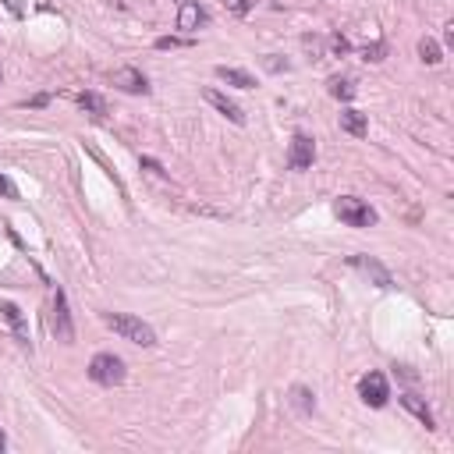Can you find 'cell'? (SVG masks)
Here are the masks:
<instances>
[{
  "instance_id": "52a82bcc",
  "label": "cell",
  "mask_w": 454,
  "mask_h": 454,
  "mask_svg": "<svg viewBox=\"0 0 454 454\" xmlns=\"http://www.w3.org/2000/svg\"><path fill=\"white\" fill-rule=\"evenodd\" d=\"M352 266H359L376 288H394V277H390V270L383 266V263H376L373 256H352Z\"/></svg>"
},
{
  "instance_id": "e0dca14e",
  "label": "cell",
  "mask_w": 454,
  "mask_h": 454,
  "mask_svg": "<svg viewBox=\"0 0 454 454\" xmlns=\"http://www.w3.org/2000/svg\"><path fill=\"white\" fill-rule=\"evenodd\" d=\"M291 401H295V408H298V412H312V408H316V401H312V390H309V387H295V390H291Z\"/></svg>"
},
{
  "instance_id": "8fae6325",
  "label": "cell",
  "mask_w": 454,
  "mask_h": 454,
  "mask_svg": "<svg viewBox=\"0 0 454 454\" xmlns=\"http://www.w3.org/2000/svg\"><path fill=\"white\" fill-rule=\"evenodd\" d=\"M0 316H4V319H8V326L15 330L18 345H25V348H29V326H25V316H22V309H18L15 302H0Z\"/></svg>"
},
{
  "instance_id": "d6986e66",
  "label": "cell",
  "mask_w": 454,
  "mask_h": 454,
  "mask_svg": "<svg viewBox=\"0 0 454 454\" xmlns=\"http://www.w3.org/2000/svg\"><path fill=\"white\" fill-rule=\"evenodd\" d=\"M181 46H192V39H185V36H160L156 39V50H181Z\"/></svg>"
},
{
  "instance_id": "ac0fdd59",
  "label": "cell",
  "mask_w": 454,
  "mask_h": 454,
  "mask_svg": "<svg viewBox=\"0 0 454 454\" xmlns=\"http://www.w3.org/2000/svg\"><path fill=\"white\" fill-rule=\"evenodd\" d=\"M330 96H337V99H352V96H355V85H352L348 78H330Z\"/></svg>"
},
{
  "instance_id": "cb8c5ba5",
  "label": "cell",
  "mask_w": 454,
  "mask_h": 454,
  "mask_svg": "<svg viewBox=\"0 0 454 454\" xmlns=\"http://www.w3.org/2000/svg\"><path fill=\"white\" fill-rule=\"evenodd\" d=\"M330 46H333V53H348V50H352V46H348V39L340 36V32H337V36H330Z\"/></svg>"
},
{
  "instance_id": "30bf717a",
  "label": "cell",
  "mask_w": 454,
  "mask_h": 454,
  "mask_svg": "<svg viewBox=\"0 0 454 454\" xmlns=\"http://www.w3.org/2000/svg\"><path fill=\"white\" fill-rule=\"evenodd\" d=\"M202 96H206V103H213V106H216V110L223 114L227 121H235V125H245V114H242V106H238L235 99H227V96H223V92H216V89H206Z\"/></svg>"
},
{
  "instance_id": "44dd1931",
  "label": "cell",
  "mask_w": 454,
  "mask_h": 454,
  "mask_svg": "<svg viewBox=\"0 0 454 454\" xmlns=\"http://www.w3.org/2000/svg\"><path fill=\"white\" fill-rule=\"evenodd\" d=\"M252 4H256V0H223V8L231 11V15H249Z\"/></svg>"
},
{
  "instance_id": "277c9868",
  "label": "cell",
  "mask_w": 454,
  "mask_h": 454,
  "mask_svg": "<svg viewBox=\"0 0 454 454\" xmlns=\"http://www.w3.org/2000/svg\"><path fill=\"white\" fill-rule=\"evenodd\" d=\"M50 326H53L57 340H64V345H71V340H75V323H71V309H68V295H64V291H53Z\"/></svg>"
},
{
  "instance_id": "4fadbf2b",
  "label": "cell",
  "mask_w": 454,
  "mask_h": 454,
  "mask_svg": "<svg viewBox=\"0 0 454 454\" xmlns=\"http://www.w3.org/2000/svg\"><path fill=\"white\" fill-rule=\"evenodd\" d=\"M401 405H405V408H408V412H412V415H415L426 429H433V412L426 408V401H422L419 394H401Z\"/></svg>"
},
{
  "instance_id": "603a6c76",
  "label": "cell",
  "mask_w": 454,
  "mask_h": 454,
  "mask_svg": "<svg viewBox=\"0 0 454 454\" xmlns=\"http://www.w3.org/2000/svg\"><path fill=\"white\" fill-rule=\"evenodd\" d=\"M383 53H387V46L373 43V46H366V61H383Z\"/></svg>"
},
{
  "instance_id": "9a60e30c",
  "label": "cell",
  "mask_w": 454,
  "mask_h": 454,
  "mask_svg": "<svg viewBox=\"0 0 454 454\" xmlns=\"http://www.w3.org/2000/svg\"><path fill=\"white\" fill-rule=\"evenodd\" d=\"M419 57H422L426 64H440V61H443V50H440V43H436V39L422 36V39H419Z\"/></svg>"
},
{
  "instance_id": "2e32d148",
  "label": "cell",
  "mask_w": 454,
  "mask_h": 454,
  "mask_svg": "<svg viewBox=\"0 0 454 454\" xmlns=\"http://www.w3.org/2000/svg\"><path fill=\"white\" fill-rule=\"evenodd\" d=\"M78 106L89 110L92 118H103V114H106V103H103V96H96V92H78Z\"/></svg>"
},
{
  "instance_id": "6da1fadb",
  "label": "cell",
  "mask_w": 454,
  "mask_h": 454,
  "mask_svg": "<svg viewBox=\"0 0 454 454\" xmlns=\"http://www.w3.org/2000/svg\"><path fill=\"white\" fill-rule=\"evenodd\" d=\"M103 319H106V326H110L114 333L125 337V340H132V345H142V348H153V345H156V330H153L146 319L132 316V312H106Z\"/></svg>"
},
{
  "instance_id": "ffe728a7",
  "label": "cell",
  "mask_w": 454,
  "mask_h": 454,
  "mask_svg": "<svg viewBox=\"0 0 454 454\" xmlns=\"http://www.w3.org/2000/svg\"><path fill=\"white\" fill-rule=\"evenodd\" d=\"M302 46L309 50V61H323V39L319 36H302Z\"/></svg>"
},
{
  "instance_id": "7402d4cb",
  "label": "cell",
  "mask_w": 454,
  "mask_h": 454,
  "mask_svg": "<svg viewBox=\"0 0 454 454\" xmlns=\"http://www.w3.org/2000/svg\"><path fill=\"white\" fill-rule=\"evenodd\" d=\"M0 195H4V199H18L15 181H11V178H4V174H0Z\"/></svg>"
},
{
  "instance_id": "8992f818",
  "label": "cell",
  "mask_w": 454,
  "mask_h": 454,
  "mask_svg": "<svg viewBox=\"0 0 454 454\" xmlns=\"http://www.w3.org/2000/svg\"><path fill=\"white\" fill-rule=\"evenodd\" d=\"M110 82L118 85L121 92H132V96H142V92H149V82H146V75L139 71V68H118L110 75Z\"/></svg>"
},
{
  "instance_id": "5bb4252c",
  "label": "cell",
  "mask_w": 454,
  "mask_h": 454,
  "mask_svg": "<svg viewBox=\"0 0 454 454\" xmlns=\"http://www.w3.org/2000/svg\"><path fill=\"white\" fill-rule=\"evenodd\" d=\"M216 78H223L227 85H238V89H256V78H252L249 71H242V68H227V64H220V68H216Z\"/></svg>"
},
{
  "instance_id": "5b68a950",
  "label": "cell",
  "mask_w": 454,
  "mask_h": 454,
  "mask_svg": "<svg viewBox=\"0 0 454 454\" xmlns=\"http://www.w3.org/2000/svg\"><path fill=\"white\" fill-rule=\"evenodd\" d=\"M359 397L369 405V408H383L387 405V397H390V387H387V376L383 373H366L362 380H359Z\"/></svg>"
},
{
  "instance_id": "d4e9b609",
  "label": "cell",
  "mask_w": 454,
  "mask_h": 454,
  "mask_svg": "<svg viewBox=\"0 0 454 454\" xmlns=\"http://www.w3.org/2000/svg\"><path fill=\"white\" fill-rule=\"evenodd\" d=\"M4 8H8L11 15H18V18H22V15H25V0H4Z\"/></svg>"
},
{
  "instance_id": "7c38bea8",
  "label": "cell",
  "mask_w": 454,
  "mask_h": 454,
  "mask_svg": "<svg viewBox=\"0 0 454 454\" xmlns=\"http://www.w3.org/2000/svg\"><path fill=\"white\" fill-rule=\"evenodd\" d=\"M340 132H348V135L362 139V135L369 132V118H366L362 110H355V106H348V110H340Z\"/></svg>"
},
{
  "instance_id": "484cf974",
  "label": "cell",
  "mask_w": 454,
  "mask_h": 454,
  "mask_svg": "<svg viewBox=\"0 0 454 454\" xmlns=\"http://www.w3.org/2000/svg\"><path fill=\"white\" fill-rule=\"evenodd\" d=\"M4 447H8V436H4V429H0V454H4Z\"/></svg>"
},
{
  "instance_id": "7a4b0ae2",
  "label": "cell",
  "mask_w": 454,
  "mask_h": 454,
  "mask_svg": "<svg viewBox=\"0 0 454 454\" xmlns=\"http://www.w3.org/2000/svg\"><path fill=\"white\" fill-rule=\"evenodd\" d=\"M89 380L99 383V387H118V383H125V362L110 352H99L89 362Z\"/></svg>"
},
{
  "instance_id": "9c48e42d",
  "label": "cell",
  "mask_w": 454,
  "mask_h": 454,
  "mask_svg": "<svg viewBox=\"0 0 454 454\" xmlns=\"http://www.w3.org/2000/svg\"><path fill=\"white\" fill-rule=\"evenodd\" d=\"M199 25H206L202 4H195V0H185V4L178 8V29L192 36V32H199Z\"/></svg>"
},
{
  "instance_id": "ba28073f",
  "label": "cell",
  "mask_w": 454,
  "mask_h": 454,
  "mask_svg": "<svg viewBox=\"0 0 454 454\" xmlns=\"http://www.w3.org/2000/svg\"><path fill=\"white\" fill-rule=\"evenodd\" d=\"M312 160H316V142L309 139V135H295L291 139V153H288V163L295 167V170H305V167H312Z\"/></svg>"
},
{
  "instance_id": "3957f363",
  "label": "cell",
  "mask_w": 454,
  "mask_h": 454,
  "mask_svg": "<svg viewBox=\"0 0 454 454\" xmlns=\"http://www.w3.org/2000/svg\"><path fill=\"white\" fill-rule=\"evenodd\" d=\"M333 213L345 220L348 227H373V223H376V209H373L369 202L355 199V195H340V199L333 202Z\"/></svg>"
}]
</instances>
